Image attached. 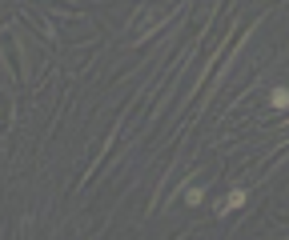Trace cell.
Returning a JSON list of instances; mask_svg holds the SVG:
<instances>
[{"label": "cell", "instance_id": "cell-2", "mask_svg": "<svg viewBox=\"0 0 289 240\" xmlns=\"http://www.w3.org/2000/svg\"><path fill=\"white\" fill-rule=\"evenodd\" d=\"M269 104H273V108H289V88H273V92H269Z\"/></svg>", "mask_w": 289, "mask_h": 240}, {"label": "cell", "instance_id": "cell-1", "mask_svg": "<svg viewBox=\"0 0 289 240\" xmlns=\"http://www.w3.org/2000/svg\"><path fill=\"white\" fill-rule=\"evenodd\" d=\"M245 200H249V192H245V188H233V192L225 196V204H221V212H233V208H241Z\"/></svg>", "mask_w": 289, "mask_h": 240}, {"label": "cell", "instance_id": "cell-3", "mask_svg": "<svg viewBox=\"0 0 289 240\" xmlns=\"http://www.w3.org/2000/svg\"><path fill=\"white\" fill-rule=\"evenodd\" d=\"M185 200H189V204H201V200H205V188H189Z\"/></svg>", "mask_w": 289, "mask_h": 240}]
</instances>
